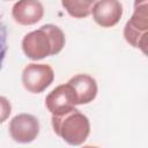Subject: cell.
I'll return each mask as SVG.
<instances>
[{
  "mask_svg": "<svg viewBox=\"0 0 148 148\" xmlns=\"http://www.w3.org/2000/svg\"><path fill=\"white\" fill-rule=\"evenodd\" d=\"M12 16L21 25H32L43 18L44 7L42 2L36 0L17 1L12 8Z\"/></svg>",
  "mask_w": 148,
  "mask_h": 148,
  "instance_id": "obj_8",
  "label": "cell"
},
{
  "mask_svg": "<svg viewBox=\"0 0 148 148\" xmlns=\"http://www.w3.org/2000/svg\"><path fill=\"white\" fill-rule=\"evenodd\" d=\"M81 148H98V147H96V146H90V145H87V146H83V147H81Z\"/></svg>",
  "mask_w": 148,
  "mask_h": 148,
  "instance_id": "obj_13",
  "label": "cell"
},
{
  "mask_svg": "<svg viewBox=\"0 0 148 148\" xmlns=\"http://www.w3.org/2000/svg\"><path fill=\"white\" fill-rule=\"evenodd\" d=\"M94 21L102 28L114 27L123 16V5L117 0L95 1L91 8Z\"/></svg>",
  "mask_w": 148,
  "mask_h": 148,
  "instance_id": "obj_7",
  "label": "cell"
},
{
  "mask_svg": "<svg viewBox=\"0 0 148 148\" xmlns=\"http://www.w3.org/2000/svg\"><path fill=\"white\" fill-rule=\"evenodd\" d=\"M74 90L76 104L83 105L92 102L98 92L96 80L88 74H76L67 82Z\"/></svg>",
  "mask_w": 148,
  "mask_h": 148,
  "instance_id": "obj_9",
  "label": "cell"
},
{
  "mask_svg": "<svg viewBox=\"0 0 148 148\" xmlns=\"http://www.w3.org/2000/svg\"><path fill=\"white\" fill-rule=\"evenodd\" d=\"M7 29L3 23L0 22V71L2 68V64L7 53Z\"/></svg>",
  "mask_w": 148,
  "mask_h": 148,
  "instance_id": "obj_11",
  "label": "cell"
},
{
  "mask_svg": "<svg viewBox=\"0 0 148 148\" xmlns=\"http://www.w3.org/2000/svg\"><path fill=\"white\" fill-rule=\"evenodd\" d=\"M65 43V34L58 25L44 24L23 37L22 50L27 58L31 60H42L61 52Z\"/></svg>",
  "mask_w": 148,
  "mask_h": 148,
  "instance_id": "obj_1",
  "label": "cell"
},
{
  "mask_svg": "<svg viewBox=\"0 0 148 148\" xmlns=\"http://www.w3.org/2000/svg\"><path fill=\"white\" fill-rule=\"evenodd\" d=\"M94 0H62L61 5L66 12L76 18H83L91 14V8L94 6Z\"/></svg>",
  "mask_w": 148,
  "mask_h": 148,
  "instance_id": "obj_10",
  "label": "cell"
},
{
  "mask_svg": "<svg viewBox=\"0 0 148 148\" xmlns=\"http://www.w3.org/2000/svg\"><path fill=\"white\" fill-rule=\"evenodd\" d=\"M10 138L17 143H30L39 134V120L30 113H20L8 125Z\"/></svg>",
  "mask_w": 148,
  "mask_h": 148,
  "instance_id": "obj_5",
  "label": "cell"
},
{
  "mask_svg": "<svg viewBox=\"0 0 148 148\" xmlns=\"http://www.w3.org/2000/svg\"><path fill=\"white\" fill-rule=\"evenodd\" d=\"M75 105H77L75 92L68 83L57 86L45 97V106L52 116L62 114L74 109Z\"/></svg>",
  "mask_w": 148,
  "mask_h": 148,
  "instance_id": "obj_6",
  "label": "cell"
},
{
  "mask_svg": "<svg viewBox=\"0 0 148 148\" xmlns=\"http://www.w3.org/2000/svg\"><path fill=\"white\" fill-rule=\"evenodd\" d=\"M12 113V104L5 97L0 96V124L6 121Z\"/></svg>",
  "mask_w": 148,
  "mask_h": 148,
  "instance_id": "obj_12",
  "label": "cell"
},
{
  "mask_svg": "<svg viewBox=\"0 0 148 148\" xmlns=\"http://www.w3.org/2000/svg\"><path fill=\"white\" fill-rule=\"evenodd\" d=\"M54 80V71L47 64H28L22 71V84L32 94H40Z\"/></svg>",
  "mask_w": 148,
  "mask_h": 148,
  "instance_id": "obj_4",
  "label": "cell"
},
{
  "mask_svg": "<svg viewBox=\"0 0 148 148\" xmlns=\"http://www.w3.org/2000/svg\"><path fill=\"white\" fill-rule=\"evenodd\" d=\"M124 38L133 47L147 53L148 44V1H135L134 12L124 27Z\"/></svg>",
  "mask_w": 148,
  "mask_h": 148,
  "instance_id": "obj_3",
  "label": "cell"
},
{
  "mask_svg": "<svg viewBox=\"0 0 148 148\" xmlns=\"http://www.w3.org/2000/svg\"><path fill=\"white\" fill-rule=\"evenodd\" d=\"M51 124L54 133L71 146L82 145L90 134L88 117L75 108L62 114L52 116Z\"/></svg>",
  "mask_w": 148,
  "mask_h": 148,
  "instance_id": "obj_2",
  "label": "cell"
}]
</instances>
